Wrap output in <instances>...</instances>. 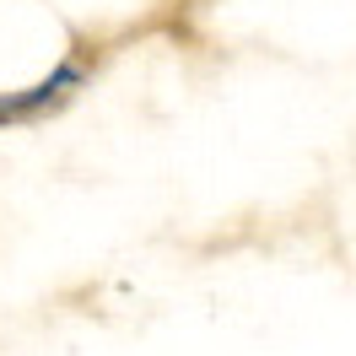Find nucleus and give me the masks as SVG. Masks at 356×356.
<instances>
[{
    "mask_svg": "<svg viewBox=\"0 0 356 356\" xmlns=\"http://www.w3.org/2000/svg\"><path fill=\"white\" fill-rule=\"evenodd\" d=\"M81 81H87V70L76 65V60H60L44 81H33V87L6 92V97H0V124H27V119H38V113L60 108V103H65Z\"/></svg>",
    "mask_w": 356,
    "mask_h": 356,
    "instance_id": "obj_1",
    "label": "nucleus"
}]
</instances>
